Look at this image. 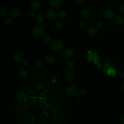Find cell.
<instances>
[{
    "instance_id": "6da1fadb",
    "label": "cell",
    "mask_w": 124,
    "mask_h": 124,
    "mask_svg": "<svg viewBox=\"0 0 124 124\" xmlns=\"http://www.w3.org/2000/svg\"><path fill=\"white\" fill-rule=\"evenodd\" d=\"M64 47V43L60 39H55L51 41L50 48L53 52H57L62 51Z\"/></svg>"
},
{
    "instance_id": "7a4b0ae2",
    "label": "cell",
    "mask_w": 124,
    "mask_h": 124,
    "mask_svg": "<svg viewBox=\"0 0 124 124\" xmlns=\"http://www.w3.org/2000/svg\"><path fill=\"white\" fill-rule=\"evenodd\" d=\"M78 88L75 85L68 86L65 91V94L69 96H74L78 93Z\"/></svg>"
},
{
    "instance_id": "3957f363",
    "label": "cell",
    "mask_w": 124,
    "mask_h": 124,
    "mask_svg": "<svg viewBox=\"0 0 124 124\" xmlns=\"http://www.w3.org/2000/svg\"><path fill=\"white\" fill-rule=\"evenodd\" d=\"M44 29L42 26H37L33 29L32 33L36 37H40L44 35Z\"/></svg>"
},
{
    "instance_id": "277c9868",
    "label": "cell",
    "mask_w": 124,
    "mask_h": 124,
    "mask_svg": "<svg viewBox=\"0 0 124 124\" xmlns=\"http://www.w3.org/2000/svg\"><path fill=\"white\" fill-rule=\"evenodd\" d=\"M45 16L46 18L49 21H53L55 20L58 17L57 13L53 10H47L46 14Z\"/></svg>"
},
{
    "instance_id": "5b68a950",
    "label": "cell",
    "mask_w": 124,
    "mask_h": 124,
    "mask_svg": "<svg viewBox=\"0 0 124 124\" xmlns=\"http://www.w3.org/2000/svg\"><path fill=\"white\" fill-rule=\"evenodd\" d=\"M13 59L16 62H23L25 60V57L22 53L17 52L13 55Z\"/></svg>"
},
{
    "instance_id": "8992f818",
    "label": "cell",
    "mask_w": 124,
    "mask_h": 124,
    "mask_svg": "<svg viewBox=\"0 0 124 124\" xmlns=\"http://www.w3.org/2000/svg\"><path fill=\"white\" fill-rule=\"evenodd\" d=\"M98 29L97 27L94 26H90L87 30V33L88 35L90 36H95L98 33Z\"/></svg>"
},
{
    "instance_id": "52a82bcc",
    "label": "cell",
    "mask_w": 124,
    "mask_h": 124,
    "mask_svg": "<svg viewBox=\"0 0 124 124\" xmlns=\"http://www.w3.org/2000/svg\"><path fill=\"white\" fill-rule=\"evenodd\" d=\"M104 17L108 20L112 19L114 17V13L113 11L110 9H106L103 12Z\"/></svg>"
},
{
    "instance_id": "ba28073f",
    "label": "cell",
    "mask_w": 124,
    "mask_h": 124,
    "mask_svg": "<svg viewBox=\"0 0 124 124\" xmlns=\"http://www.w3.org/2000/svg\"><path fill=\"white\" fill-rule=\"evenodd\" d=\"M44 59L45 62L49 64H53L56 62L55 57L51 54H47L46 55Z\"/></svg>"
},
{
    "instance_id": "9c48e42d",
    "label": "cell",
    "mask_w": 124,
    "mask_h": 124,
    "mask_svg": "<svg viewBox=\"0 0 124 124\" xmlns=\"http://www.w3.org/2000/svg\"><path fill=\"white\" fill-rule=\"evenodd\" d=\"M75 78V72L71 70H68L64 74V78L67 81H71Z\"/></svg>"
},
{
    "instance_id": "30bf717a",
    "label": "cell",
    "mask_w": 124,
    "mask_h": 124,
    "mask_svg": "<svg viewBox=\"0 0 124 124\" xmlns=\"http://www.w3.org/2000/svg\"><path fill=\"white\" fill-rule=\"evenodd\" d=\"M49 5L54 8H59L62 5V0H49Z\"/></svg>"
},
{
    "instance_id": "8fae6325",
    "label": "cell",
    "mask_w": 124,
    "mask_h": 124,
    "mask_svg": "<svg viewBox=\"0 0 124 124\" xmlns=\"http://www.w3.org/2000/svg\"><path fill=\"white\" fill-rule=\"evenodd\" d=\"M9 15L12 17L17 18L20 16L21 11L17 8H13L10 10Z\"/></svg>"
},
{
    "instance_id": "7c38bea8",
    "label": "cell",
    "mask_w": 124,
    "mask_h": 124,
    "mask_svg": "<svg viewBox=\"0 0 124 124\" xmlns=\"http://www.w3.org/2000/svg\"><path fill=\"white\" fill-rule=\"evenodd\" d=\"M29 75L28 70L26 68H23L20 70L19 73V76L21 79L26 78Z\"/></svg>"
},
{
    "instance_id": "4fadbf2b",
    "label": "cell",
    "mask_w": 124,
    "mask_h": 124,
    "mask_svg": "<svg viewBox=\"0 0 124 124\" xmlns=\"http://www.w3.org/2000/svg\"><path fill=\"white\" fill-rule=\"evenodd\" d=\"M113 22L116 25L120 26L124 23V18L123 16H118L114 18Z\"/></svg>"
},
{
    "instance_id": "5bb4252c",
    "label": "cell",
    "mask_w": 124,
    "mask_h": 124,
    "mask_svg": "<svg viewBox=\"0 0 124 124\" xmlns=\"http://www.w3.org/2000/svg\"><path fill=\"white\" fill-rule=\"evenodd\" d=\"M31 7L32 10H38L40 7V1L38 0H34L31 3Z\"/></svg>"
},
{
    "instance_id": "9a60e30c",
    "label": "cell",
    "mask_w": 124,
    "mask_h": 124,
    "mask_svg": "<svg viewBox=\"0 0 124 124\" xmlns=\"http://www.w3.org/2000/svg\"><path fill=\"white\" fill-rule=\"evenodd\" d=\"M73 55V51L71 48L66 49L63 53V56L67 59L71 58Z\"/></svg>"
},
{
    "instance_id": "2e32d148",
    "label": "cell",
    "mask_w": 124,
    "mask_h": 124,
    "mask_svg": "<svg viewBox=\"0 0 124 124\" xmlns=\"http://www.w3.org/2000/svg\"><path fill=\"white\" fill-rule=\"evenodd\" d=\"M80 15L83 18L85 19H87L89 18L90 16V13L88 9L86 8H84L81 10L80 12Z\"/></svg>"
},
{
    "instance_id": "e0dca14e",
    "label": "cell",
    "mask_w": 124,
    "mask_h": 124,
    "mask_svg": "<svg viewBox=\"0 0 124 124\" xmlns=\"http://www.w3.org/2000/svg\"><path fill=\"white\" fill-rule=\"evenodd\" d=\"M36 20L38 24H42L45 20V17L44 15L42 13L38 14L36 16Z\"/></svg>"
},
{
    "instance_id": "ac0fdd59",
    "label": "cell",
    "mask_w": 124,
    "mask_h": 124,
    "mask_svg": "<svg viewBox=\"0 0 124 124\" xmlns=\"http://www.w3.org/2000/svg\"><path fill=\"white\" fill-rule=\"evenodd\" d=\"M63 26V23L61 20L58 19L54 23V27L58 30H59L62 29Z\"/></svg>"
},
{
    "instance_id": "d6986e66",
    "label": "cell",
    "mask_w": 124,
    "mask_h": 124,
    "mask_svg": "<svg viewBox=\"0 0 124 124\" xmlns=\"http://www.w3.org/2000/svg\"><path fill=\"white\" fill-rule=\"evenodd\" d=\"M8 12L7 9L3 6H0V16H1L4 17L7 15Z\"/></svg>"
},
{
    "instance_id": "ffe728a7",
    "label": "cell",
    "mask_w": 124,
    "mask_h": 124,
    "mask_svg": "<svg viewBox=\"0 0 124 124\" xmlns=\"http://www.w3.org/2000/svg\"><path fill=\"white\" fill-rule=\"evenodd\" d=\"M43 40L45 43H50L52 40L51 36H50V35H49L48 34H46L43 36Z\"/></svg>"
},
{
    "instance_id": "44dd1931",
    "label": "cell",
    "mask_w": 124,
    "mask_h": 124,
    "mask_svg": "<svg viewBox=\"0 0 124 124\" xmlns=\"http://www.w3.org/2000/svg\"><path fill=\"white\" fill-rule=\"evenodd\" d=\"M58 16L59 18L61 19H64L67 16V13L64 10H61L58 12Z\"/></svg>"
},
{
    "instance_id": "7402d4cb",
    "label": "cell",
    "mask_w": 124,
    "mask_h": 124,
    "mask_svg": "<svg viewBox=\"0 0 124 124\" xmlns=\"http://www.w3.org/2000/svg\"><path fill=\"white\" fill-rule=\"evenodd\" d=\"M44 65V62L42 60H38L35 63L36 66L38 68H42Z\"/></svg>"
},
{
    "instance_id": "603a6c76",
    "label": "cell",
    "mask_w": 124,
    "mask_h": 124,
    "mask_svg": "<svg viewBox=\"0 0 124 124\" xmlns=\"http://www.w3.org/2000/svg\"><path fill=\"white\" fill-rule=\"evenodd\" d=\"M87 93V91L86 88H81L80 89L78 90V93L79 94V95L81 96H84L85 94H86Z\"/></svg>"
},
{
    "instance_id": "cb8c5ba5",
    "label": "cell",
    "mask_w": 124,
    "mask_h": 124,
    "mask_svg": "<svg viewBox=\"0 0 124 124\" xmlns=\"http://www.w3.org/2000/svg\"><path fill=\"white\" fill-rule=\"evenodd\" d=\"M87 25V21L85 19L81 20L78 23V26L81 28H84Z\"/></svg>"
},
{
    "instance_id": "d4e9b609",
    "label": "cell",
    "mask_w": 124,
    "mask_h": 124,
    "mask_svg": "<svg viewBox=\"0 0 124 124\" xmlns=\"http://www.w3.org/2000/svg\"><path fill=\"white\" fill-rule=\"evenodd\" d=\"M66 66L67 67V68L69 69H72L75 66V63L74 62L72 61H68L67 63H66Z\"/></svg>"
},
{
    "instance_id": "484cf974",
    "label": "cell",
    "mask_w": 124,
    "mask_h": 124,
    "mask_svg": "<svg viewBox=\"0 0 124 124\" xmlns=\"http://www.w3.org/2000/svg\"><path fill=\"white\" fill-rule=\"evenodd\" d=\"M12 21V19L11 17H7L6 18H5L4 22L5 25H9L11 24Z\"/></svg>"
},
{
    "instance_id": "4316f807",
    "label": "cell",
    "mask_w": 124,
    "mask_h": 124,
    "mask_svg": "<svg viewBox=\"0 0 124 124\" xmlns=\"http://www.w3.org/2000/svg\"><path fill=\"white\" fill-rule=\"evenodd\" d=\"M74 100L75 102H76L77 103H79L81 102L82 99H81V97L79 95H76L74 96Z\"/></svg>"
},
{
    "instance_id": "83f0119b",
    "label": "cell",
    "mask_w": 124,
    "mask_h": 124,
    "mask_svg": "<svg viewBox=\"0 0 124 124\" xmlns=\"http://www.w3.org/2000/svg\"><path fill=\"white\" fill-rule=\"evenodd\" d=\"M96 25V27H97V28L100 29V28H102L103 27V26H104V23H103V22L102 21H98V22H97Z\"/></svg>"
},
{
    "instance_id": "f1b7e54d",
    "label": "cell",
    "mask_w": 124,
    "mask_h": 124,
    "mask_svg": "<svg viewBox=\"0 0 124 124\" xmlns=\"http://www.w3.org/2000/svg\"><path fill=\"white\" fill-rule=\"evenodd\" d=\"M28 15L30 17H32L34 16V12L33 10H30L28 13Z\"/></svg>"
},
{
    "instance_id": "f546056e",
    "label": "cell",
    "mask_w": 124,
    "mask_h": 124,
    "mask_svg": "<svg viewBox=\"0 0 124 124\" xmlns=\"http://www.w3.org/2000/svg\"><path fill=\"white\" fill-rule=\"evenodd\" d=\"M120 77L121 78L124 79V71H122L120 73Z\"/></svg>"
},
{
    "instance_id": "4dcf8cb0",
    "label": "cell",
    "mask_w": 124,
    "mask_h": 124,
    "mask_svg": "<svg viewBox=\"0 0 124 124\" xmlns=\"http://www.w3.org/2000/svg\"><path fill=\"white\" fill-rule=\"evenodd\" d=\"M120 9V11H121L122 13H123L124 14V4H123V5H122L121 6Z\"/></svg>"
},
{
    "instance_id": "1f68e13d",
    "label": "cell",
    "mask_w": 124,
    "mask_h": 124,
    "mask_svg": "<svg viewBox=\"0 0 124 124\" xmlns=\"http://www.w3.org/2000/svg\"><path fill=\"white\" fill-rule=\"evenodd\" d=\"M120 122H121V123L122 124H124V115L121 117V120H120Z\"/></svg>"
},
{
    "instance_id": "d6a6232c",
    "label": "cell",
    "mask_w": 124,
    "mask_h": 124,
    "mask_svg": "<svg viewBox=\"0 0 124 124\" xmlns=\"http://www.w3.org/2000/svg\"><path fill=\"white\" fill-rule=\"evenodd\" d=\"M23 65L24 66H27V65H28V63H27L26 62L24 61V62H23Z\"/></svg>"
},
{
    "instance_id": "836d02e7",
    "label": "cell",
    "mask_w": 124,
    "mask_h": 124,
    "mask_svg": "<svg viewBox=\"0 0 124 124\" xmlns=\"http://www.w3.org/2000/svg\"><path fill=\"white\" fill-rule=\"evenodd\" d=\"M122 89L124 91V80L123 81V82H122Z\"/></svg>"
},
{
    "instance_id": "e575fe53",
    "label": "cell",
    "mask_w": 124,
    "mask_h": 124,
    "mask_svg": "<svg viewBox=\"0 0 124 124\" xmlns=\"http://www.w3.org/2000/svg\"><path fill=\"white\" fill-rule=\"evenodd\" d=\"M84 0H77V2L78 3H82Z\"/></svg>"
}]
</instances>
